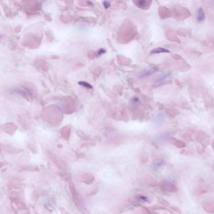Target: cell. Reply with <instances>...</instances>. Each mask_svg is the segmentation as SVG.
<instances>
[{"mask_svg":"<svg viewBox=\"0 0 214 214\" xmlns=\"http://www.w3.org/2000/svg\"><path fill=\"white\" fill-rule=\"evenodd\" d=\"M171 72H167L163 74L162 75L158 76V77L156 78L155 80V82L156 83H161L163 82L164 81L166 80V78H168V76L171 75Z\"/></svg>","mask_w":214,"mask_h":214,"instance_id":"d6986e66","label":"cell"},{"mask_svg":"<svg viewBox=\"0 0 214 214\" xmlns=\"http://www.w3.org/2000/svg\"><path fill=\"white\" fill-rule=\"evenodd\" d=\"M103 5L105 9H108L111 6V4L109 3V2L107 1H104L103 2Z\"/></svg>","mask_w":214,"mask_h":214,"instance_id":"f1b7e54d","label":"cell"},{"mask_svg":"<svg viewBox=\"0 0 214 214\" xmlns=\"http://www.w3.org/2000/svg\"><path fill=\"white\" fill-rule=\"evenodd\" d=\"M47 155L51 161L55 164L58 168L62 171H64L67 169V166L66 163L55 154L52 152L51 151H48Z\"/></svg>","mask_w":214,"mask_h":214,"instance_id":"3957f363","label":"cell"},{"mask_svg":"<svg viewBox=\"0 0 214 214\" xmlns=\"http://www.w3.org/2000/svg\"><path fill=\"white\" fill-rule=\"evenodd\" d=\"M177 33L180 36L185 37V36H186L185 33L188 34V33H189V31L188 30H185L183 29V30H179L177 31Z\"/></svg>","mask_w":214,"mask_h":214,"instance_id":"4316f807","label":"cell"},{"mask_svg":"<svg viewBox=\"0 0 214 214\" xmlns=\"http://www.w3.org/2000/svg\"><path fill=\"white\" fill-rule=\"evenodd\" d=\"M158 203H159L162 204L164 206L167 207L169 206V203H168V201L165 200V199L159 197V198H158Z\"/></svg>","mask_w":214,"mask_h":214,"instance_id":"603a6c76","label":"cell"},{"mask_svg":"<svg viewBox=\"0 0 214 214\" xmlns=\"http://www.w3.org/2000/svg\"><path fill=\"white\" fill-rule=\"evenodd\" d=\"M78 84L81 86L85 87L88 89H92L93 88V86L90 84L85 81H80L78 83Z\"/></svg>","mask_w":214,"mask_h":214,"instance_id":"44dd1931","label":"cell"},{"mask_svg":"<svg viewBox=\"0 0 214 214\" xmlns=\"http://www.w3.org/2000/svg\"><path fill=\"white\" fill-rule=\"evenodd\" d=\"M131 102L132 103L133 105H134V106H136L139 104L140 101H139V98L138 97L134 96V97H133L132 98Z\"/></svg>","mask_w":214,"mask_h":214,"instance_id":"484cf974","label":"cell"},{"mask_svg":"<svg viewBox=\"0 0 214 214\" xmlns=\"http://www.w3.org/2000/svg\"><path fill=\"white\" fill-rule=\"evenodd\" d=\"M170 51L166 49H164L161 47H158V48H154L150 52V54H155L161 53H169Z\"/></svg>","mask_w":214,"mask_h":214,"instance_id":"ffe728a7","label":"cell"},{"mask_svg":"<svg viewBox=\"0 0 214 214\" xmlns=\"http://www.w3.org/2000/svg\"><path fill=\"white\" fill-rule=\"evenodd\" d=\"M171 209L173 211H175V212H177L178 213H181V210L178 207H171Z\"/></svg>","mask_w":214,"mask_h":214,"instance_id":"4dcf8cb0","label":"cell"},{"mask_svg":"<svg viewBox=\"0 0 214 214\" xmlns=\"http://www.w3.org/2000/svg\"><path fill=\"white\" fill-rule=\"evenodd\" d=\"M3 130L7 133L12 135L15 132L17 127L14 124L12 123H7L3 125Z\"/></svg>","mask_w":214,"mask_h":214,"instance_id":"9c48e42d","label":"cell"},{"mask_svg":"<svg viewBox=\"0 0 214 214\" xmlns=\"http://www.w3.org/2000/svg\"><path fill=\"white\" fill-rule=\"evenodd\" d=\"M60 176H61L62 178H63L64 180H67V181H68L69 180H70V179H71V176L70 175V174H69L64 173H60Z\"/></svg>","mask_w":214,"mask_h":214,"instance_id":"d4e9b609","label":"cell"},{"mask_svg":"<svg viewBox=\"0 0 214 214\" xmlns=\"http://www.w3.org/2000/svg\"><path fill=\"white\" fill-rule=\"evenodd\" d=\"M105 52H106V50L104 49L101 48L97 52L96 54H97V56H101L102 54L105 53Z\"/></svg>","mask_w":214,"mask_h":214,"instance_id":"83f0119b","label":"cell"},{"mask_svg":"<svg viewBox=\"0 0 214 214\" xmlns=\"http://www.w3.org/2000/svg\"><path fill=\"white\" fill-rule=\"evenodd\" d=\"M211 191V187L208 185H203L199 187L195 191V195L197 196H200L204 194L207 193Z\"/></svg>","mask_w":214,"mask_h":214,"instance_id":"7c38bea8","label":"cell"},{"mask_svg":"<svg viewBox=\"0 0 214 214\" xmlns=\"http://www.w3.org/2000/svg\"><path fill=\"white\" fill-rule=\"evenodd\" d=\"M78 180H81V182L86 184H92L94 180V176L88 174H83L77 176Z\"/></svg>","mask_w":214,"mask_h":214,"instance_id":"8992f818","label":"cell"},{"mask_svg":"<svg viewBox=\"0 0 214 214\" xmlns=\"http://www.w3.org/2000/svg\"><path fill=\"white\" fill-rule=\"evenodd\" d=\"M144 178L145 182L150 186H154L157 185V182L156 180L150 175L145 174L144 176Z\"/></svg>","mask_w":214,"mask_h":214,"instance_id":"2e32d148","label":"cell"},{"mask_svg":"<svg viewBox=\"0 0 214 214\" xmlns=\"http://www.w3.org/2000/svg\"><path fill=\"white\" fill-rule=\"evenodd\" d=\"M194 133H195V131L193 129L190 128H186L185 131L182 134V138L186 142H190L191 140V138Z\"/></svg>","mask_w":214,"mask_h":214,"instance_id":"4fadbf2b","label":"cell"},{"mask_svg":"<svg viewBox=\"0 0 214 214\" xmlns=\"http://www.w3.org/2000/svg\"><path fill=\"white\" fill-rule=\"evenodd\" d=\"M203 208L207 213H214V201L209 200L204 202L203 204Z\"/></svg>","mask_w":214,"mask_h":214,"instance_id":"52a82bcc","label":"cell"},{"mask_svg":"<svg viewBox=\"0 0 214 214\" xmlns=\"http://www.w3.org/2000/svg\"><path fill=\"white\" fill-rule=\"evenodd\" d=\"M197 20L199 22L203 21L205 19V14L203 9L202 7L198 8L197 11Z\"/></svg>","mask_w":214,"mask_h":214,"instance_id":"ac0fdd59","label":"cell"},{"mask_svg":"<svg viewBox=\"0 0 214 214\" xmlns=\"http://www.w3.org/2000/svg\"><path fill=\"white\" fill-rule=\"evenodd\" d=\"M160 186L162 190L169 193H175L178 191V189L174 185L167 181L162 182Z\"/></svg>","mask_w":214,"mask_h":214,"instance_id":"277c9868","label":"cell"},{"mask_svg":"<svg viewBox=\"0 0 214 214\" xmlns=\"http://www.w3.org/2000/svg\"><path fill=\"white\" fill-rule=\"evenodd\" d=\"M71 129V127L70 126H67L63 127L61 131L62 136L65 140H67L69 139Z\"/></svg>","mask_w":214,"mask_h":214,"instance_id":"9a60e30c","label":"cell"},{"mask_svg":"<svg viewBox=\"0 0 214 214\" xmlns=\"http://www.w3.org/2000/svg\"><path fill=\"white\" fill-rule=\"evenodd\" d=\"M158 68L156 66H155L152 69L149 70H144L140 72L138 74V77L139 78H145L151 76L155 72H156Z\"/></svg>","mask_w":214,"mask_h":214,"instance_id":"30bf717a","label":"cell"},{"mask_svg":"<svg viewBox=\"0 0 214 214\" xmlns=\"http://www.w3.org/2000/svg\"><path fill=\"white\" fill-rule=\"evenodd\" d=\"M76 133H77V135L80 137V138H83V139L84 140H88L89 139V137L86 136V135L85 134L83 133L82 132V131H76Z\"/></svg>","mask_w":214,"mask_h":214,"instance_id":"cb8c5ba5","label":"cell"},{"mask_svg":"<svg viewBox=\"0 0 214 214\" xmlns=\"http://www.w3.org/2000/svg\"><path fill=\"white\" fill-rule=\"evenodd\" d=\"M13 202L15 203L17 205L19 206L20 207V208H23V209L24 207H25V205L23 204V203L21 201L20 199H17L16 198H13Z\"/></svg>","mask_w":214,"mask_h":214,"instance_id":"7402d4cb","label":"cell"},{"mask_svg":"<svg viewBox=\"0 0 214 214\" xmlns=\"http://www.w3.org/2000/svg\"><path fill=\"white\" fill-rule=\"evenodd\" d=\"M68 182V183H69V188H70V190L72 197L75 203H77L78 200H79V197H78L79 195H78V194L76 192L75 185L72 182L71 179L69 180Z\"/></svg>","mask_w":214,"mask_h":214,"instance_id":"ba28073f","label":"cell"},{"mask_svg":"<svg viewBox=\"0 0 214 214\" xmlns=\"http://www.w3.org/2000/svg\"><path fill=\"white\" fill-rule=\"evenodd\" d=\"M3 149L10 154H16V153L21 152L22 151V150L21 151V149L13 148V147H11L10 146L3 145Z\"/></svg>","mask_w":214,"mask_h":214,"instance_id":"e0dca14e","label":"cell"},{"mask_svg":"<svg viewBox=\"0 0 214 214\" xmlns=\"http://www.w3.org/2000/svg\"><path fill=\"white\" fill-rule=\"evenodd\" d=\"M212 148H213V152L214 154V159L213 162V165H212V168L214 171V139L213 140L212 143Z\"/></svg>","mask_w":214,"mask_h":214,"instance_id":"1f68e13d","label":"cell"},{"mask_svg":"<svg viewBox=\"0 0 214 214\" xmlns=\"http://www.w3.org/2000/svg\"><path fill=\"white\" fill-rule=\"evenodd\" d=\"M197 152H198V154H203V153L205 152V149H204L203 147H199V146L197 147Z\"/></svg>","mask_w":214,"mask_h":214,"instance_id":"f546056e","label":"cell"},{"mask_svg":"<svg viewBox=\"0 0 214 214\" xmlns=\"http://www.w3.org/2000/svg\"><path fill=\"white\" fill-rule=\"evenodd\" d=\"M196 141L201 144V146L204 149H206L210 144L211 139L210 137L205 132L203 131H197L195 135Z\"/></svg>","mask_w":214,"mask_h":214,"instance_id":"7a4b0ae2","label":"cell"},{"mask_svg":"<svg viewBox=\"0 0 214 214\" xmlns=\"http://www.w3.org/2000/svg\"><path fill=\"white\" fill-rule=\"evenodd\" d=\"M136 6L143 9H147L149 8L152 0H132Z\"/></svg>","mask_w":214,"mask_h":214,"instance_id":"5b68a950","label":"cell"},{"mask_svg":"<svg viewBox=\"0 0 214 214\" xmlns=\"http://www.w3.org/2000/svg\"><path fill=\"white\" fill-rule=\"evenodd\" d=\"M172 11V16H173L175 19L179 21H183L191 15L188 9L183 6H174Z\"/></svg>","mask_w":214,"mask_h":214,"instance_id":"6da1fadb","label":"cell"},{"mask_svg":"<svg viewBox=\"0 0 214 214\" xmlns=\"http://www.w3.org/2000/svg\"><path fill=\"white\" fill-rule=\"evenodd\" d=\"M169 142L170 143L174 145L175 146L178 147V148H184L186 146L185 143L182 141L178 140L174 137H171L169 139Z\"/></svg>","mask_w":214,"mask_h":214,"instance_id":"5bb4252c","label":"cell"},{"mask_svg":"<svg viewBox=\"0 0 214 214\" xmlns=\"http://www.w3.org/2000/svg\"><path fill=\"white\" fill-rule=\"evenodd\" d=\"M160 17L162 19H165L172 16V11L164 7H161L158 9Z\"/></svg>","mask_w":214,"mask_h":214,"instance_id":"8fae6325","label":"cell"}]
</instances>
